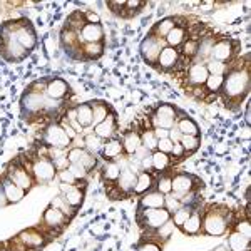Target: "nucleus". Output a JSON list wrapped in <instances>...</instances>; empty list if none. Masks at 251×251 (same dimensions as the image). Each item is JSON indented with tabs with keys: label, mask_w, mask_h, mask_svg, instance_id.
Returning a JSON list of instances; mask_svg holds the SVG:
<instances>
[{
	"label": "nucleus",
	"mask_w": 251,
	"mask_h": 251,
	"mask_svg": "<svg viewBox=\"0 0 251 251\" xmlns=\"http://www.w3.org/2000/svg\"><path fill=\"white\" fill-rule=\"evenodd\" d=\"M42 143L46 148L54 149H67L71 146V137L64 131V127L59 123H50L42 132Z\"/></svg>",
	"instance_id": "6e6552de"
},
{
	"label": "nucleus",
	"mask_w": 251,
	"mask_h": 251,
	"mask_svg": "<svg viewBox=\"0 0 251 251\" xmlns=\"http://www.w3.org/2000/svg\"><path fill=\"white\" fill-rule=\"evenodd\" d=\"M193 211H194V209L191 208V206H183V208L177 209L176 213H173L171 214V221L174 223V226H176V228H181Z\"/></svg>",
	"instance_id": "a19ab883"
},
{
	"label": "nucleus",
	"mask_w": 251,
	"mask_h": 251,
	"mask_svg": "<svg viewBox=\"0 0 251 251\" xmlns=\"http://www.w3.org/2000/svg\"><path fill=\"white\" fill-rule=\"evenodd\" d=\"M71 218L66 216L62 211H59L57 208L49 204V208L42 214V223H44V229H49L50 234H59L64 228L67 226V223Z\"/></svg>",
	"instance_id": "f8f14e48"
},
{
	"label": "nucleus",
	"mask_w": 251,
	"mask_h": 251,
	"mask_svg": "<svg viewBox=\"0 0 251 251\" xmlns=\"http://www.w3.org/2000/svg\"><path fill=\"white\" fill-rule=\"evenodd\" d=\"M80 44H97L104 42V27L100 24H86L79 30Z\"/></svg>",
	"instance_id": "412c9836"
},
{
	"label": "nucleus",
	"mask_w": 251,
	"mask_h": 251,
	"mask_svg": "<svg viewBox=\"0 0 251 251\" xmlns=\"http://www.w3.org/2000/svg\"><path fill=\"white\" fill-rule=\"evenodd\" d=\"M213 251H231V250H229L228 246H226V243H225V245H220V246H216V248H214Z\"/></svg>",
	"instance_id": "bf43d9fd"
},
{
	"label": "nucleus",
	"mask_w": 251,
	"mask_h": 251,
	"mask_svg": "<svg viewBox=\"0 0 251 251\" xmlns=\"http://www.w3.org/2000/svg\"><path fill=\"white\" fill-rule=\"evenodd\" d=\"M154 186V177H152L151 173H146V171H141L137 173V177H136V186H134V194H141L143 196L144 193L151 191V188Z\"/></svg>",
	"instance_id": "2f4dec72"
},
{
	"label": "nucleus",
	"mask_w": 251,
	"mask_h": 251,
	"mask_svg": "<svg viewBox=\"0 0 251 251\" xmlns=\"http://www.w3.org/2000/svg\"><path fill=\"white\" fill-rule=\"evenodd\" d=\"M171 220V214L166 211L164 208L159 209H139L137 213V221L143 228H148V231H154L161 228L166 221Z\"/></svg>",
	"instance_id": "1a4fd4ad"
},
{
	"label": "nucleus",
	"mask_w": 251,
	"mask_h": 251,
	"mask_svg": "<svg viewBox=\"0 0 251 251\" xmlns=\"http://www.w3.org/2000/svg\"><path fill=\"white\" fill-rule=\"evenodd\" d=\"M60 196L66 200V203L71 206L72 209H77L84 201V188L79 184H64L60 183Z\"/></svg>",
	"instance_id": "6ab92c4d"
},
{
	"label": "nucleus",
	"mask_w": 251,
	"mask_h": 251,
	"mask_svg": "<svg viewBox=\"0 0 251 251\" xmlns=\"http://www.w3.org/2000/svg\"><path fill=\"white\" fill-rule=\"evenodd\" d=\"M250 92V55L236 57L228 64L220 96L226 107L236 109Z\"/></svg>",
	"instance_id": "f257e3e1"
},
{
	"label": "nucleus",
	"mask_w": 251,
	"mask_h": 251,
	"mask_svg": "<svg viewBox=\"0 0 251 251\" xmlns=\"http://www.w3.org/2000/svg\"><path fill=\"white\" fill-rule=\"evenodd\" d=\"M171 156L173 157H176L177 161H183L186 156V152H184V149H183V146H181L179 143H174V146H173V151H171Z\"/></svg>",
	"instance_id": "864d4df0"
},
{
	"label": "nucleus",
	"mask_w": 251,
	"mask_h": 251,
	"mask_svg": "<svg viewBox=\"0 0 251 251\" xmlns=\"http://www.w3.org/2000/svg\"><path fill=\"white\" fill-rule=\"evenodd\" d=\"M2 186H3V193H5L7 203H9V204L20 203V201L25 198V191H24V189H20L19 186H15L12 181L7 179L5 176L2 177Z\"/></svg>",
	"instance_id": "cd10ccee"
},
{
	"label": "nucleus",
	"mask_w": 251,
	"mask_h": 251,
	"mask_svg": "<svg viewBox=\"0 0 251 251\" xmlns=\"http://www.w3.org/2000/svg\"><path fill=\"white\" fill-rule=\"evenodd\" d=\"M173 146H174V143H171V139H169V137H164V139H159V141H157L156 151L164 152V154H171Z\"/></svg>",
	"instance_id": "8fccbe9b"
},
{
	"label": "nucleus",
	"mask_w": 251,
	"mask_h": 251,
	"mask_svg": "<svg viewBox=\"0 0 251 251\" xmlns=\"http://www.w3.org/2000/svg\"><path fill=\"white\" fill-rule=\"evenodd\" d=\"M14 241H17L25 251L37 250L40 246H44V243H46V234L42 231H39L37 228H29V229H24L22 233H19L17 236L14 238Z\"/></svg>",
	"instance_id": "f3484780"
},
{
	"label": "nucleus",
	"mask_w": 251,
	"mask_h": 251,
	"mask_svg": "<svg viewBox=\"0 0 251 251\" xmlns=\"http://www.w3.org/2000/svg\"><path fill=\"white\" fill-rule=\"evenodd\" d=\"M156 231V234H157V238H161L163 241H166V240H169L171 238V234H173V231H174V223L169 220V221H166L161 228H157V229H154Z\"/></svg>",
	"instance_id": "49530a36"
},
{
	"label": "nucleus",
	"mask_w": 251,
	"mask_h": 251,
	"mask_svg": "<svg viewBox=\"0 0 251 251\" xmlns=\"http://www.w3.org/2000/svg\"><path fill=\"white\" fill-rule=\"evenodd\" d=\"M234 231H238L240 234H243V236L246 238H251V225H250V220H238L236 223H234Z\"/></svg>",
	"instance_id": "09e8293b"
},
{
	"label": "nucleus",
	"mask_w": 251,
	"mask_h": 251,
	"mask_svg": "<svg viewBox=\"0 0 251 251\" xmlns=\"http://www.w3.org/2000/svg\"><path fill=\"white\" fill-rule=\"evenodd\" d=\"M29 54L30 52H27L15 39L9 22H3L0 25V55H2V59L12 64H19L24 59H27Z\"/></svg>",
	"instance_id": "20e7f679"
},
{
	"label": "nucleus",
	"mask_w": 251,
	"mask_h": 251,
	"mask_svg": "<svg viewBox=\"0 0 251 251\" xmlns=\"http://www.w3.org/2000/svg\"><path fill=\"white\" fill-rule=\"evenodd\" d=\"M164 47H166V42L163 39H157V37H154V35L148 34L139 46V54L148 66L154 67L156 60H157V57H159L161 50H163Z\"/></svg>",
	"instance_id": "9d476101"
},
{
	"label": "nucleus",
	"mask_w": 251,
	"mask_h": 251,
	"mask_svg": "<svg viewBox=\"0 0 251 251\" xmlns=\"http://www.w3.org/2000/svg\"><path fill=\"white\" fill-rule=\"evenodd\" d=\"M82 143H84V149L91 152V154H94V156L97 154V152L102 151V146H104V141L100 139V137H97L94 132H92V134H87L86 137H84Z\"/></svg>",
	"instance_id": "4c0bfd02"
},
{
	"label": "nucleus",
	"mask_w": 251,
	"mask_h": 251,
	"mask_svg": "<svg viewBox=\"0 0 251 251\" xmlns=\"http://www.w3.org/2000/svg\"><path fill=\"white\" fill-rule=\"evenodd\" d=\"M231 226V211L225 204H211L201 216V231L208 236H223Z\"/></svg>",
	"instance_id": "f03ea898"
},
{
	"label": "nucleus",
	"mask_w": 251,
	"mask_h": 251,
	"mask_svg": "<svg viewBox=\"0 0 251 251\" xmlns=\"http://www.w3.org/2000/svg\"><path fill=\"white\" fill-rule=\"evenodd\" d=\"M173 77H176L177 82L181 84V87L186 91V94L201 96V91H203V86L208 80L209 74L203 64H191L186 71L173 74Z\"/></svg>",
	"instance_id": "7ed1b4c3"
},
{
	"label": "nucleus",
	"mask_w": 251,
	"mask_h": 251,
	"mask_svg": "<svg viewBox=\"0 0 251 251\" xmlns=\"http://www.w3.org/2000/svg\"><path fill=\"white\" fill-rule=\"evenodd\" d=\"M84 14H86V22L87 24H100L99 15H97L94 10H86Z\"/></svg>",
	"instance_id": "6e6d98bb"
},
{
	"label": "nucleus",
	"mask_w": 251,
	"mask_h": 251,
	"mask_svg": "<svg viewBox=\"0 0 251 251\" xmlns=\"http://www.w3.org/2000/svg\"><path fill=\"white\" fill-rule=\"evenodd\" d=\"M72 94L71 86L62 77H47L46 82V96L52 100H66Z\"/></svg>",
	"instance_id": "dca6fc26"
},
{
	"label": "nucleus",
	"mask_w": 251,
	"mask_h": 251,
	"mask_svg": "<svg viewBox=\"0 0 251 251\" xmlns=\"http://www.w3.org/2000/svg\"><path fill=\"white\" fill-rule=\"evenodd\" d=\"M50 206L57 208L59 211H62V213L66 214V216H69V218H72V216H74V213H75V209H72L71 206H69V204L66 203V200H64L62 196L54 198V200H52V203H50Z\"/></svg>",
	"instance_id": "c03bdc74"
},
{
	"label": "nucleus",
	"mask_w": 251,
	"mask_h": 251,
	"mask_svg": "<svg viewBox=\"0 0 251 251\" xmlns=\"http://www.w3.org/2000/svg\"><path fill=\"white\" fill-rule=\"evenodd\" d=\"M206 71H208L209 75H225L226 71H228V66L223 62H216V60H209L206 64Z\"/></svg>",
	"instance_id": "a18cd8bd"
},
{
	"label": "nucleus",
	"mask_w": 251,
	"mask_h": 251,
	"mask_svg": "<svg viewBox=\"0 0 251 251\" xmlns=\"http://www.w3.org/2000/svg\"><path fill=\"white\" fill-rule=\"evenodd\" d=\"M231 251H250V238L243 236L238 231H229L228 234V243H226Z\"/></svg>",
	"instance_id": "c756f323"
},
{
	"label": "nucleus",
	"mask_w": 251,
	"mask_h": 251,
	"mask_svg": "<svg viewBox=\"0 0 251 251\" xmlns=\"http://www.w3.org/2000/svg\"><path fill=\"white\" fill-rule=\"evenodd\" d=\"M176 119H177V109L171 106V104H161V106H157L154 114L151 117L152 129L161 127L169 131L176 124Z\"/></svg>",
	"instance_id": "ddd939ff"
},
{
	"label": "nucleus",
	"mask_w": 251,
	"mask_h": 251,
	"mask_svg": "<svg viewBox=\"0 0 251 251\" xmlns=\"http://www.w3.org/2000/svg\"><path fill=\"white\" fill-rule=\"evenodd\" d=\"M141 141H143V146L148 149L149 152H154L157 148V139L154 137V132L152 129H146V131L141 134Z\"/></svg>",
	"instance_id": "79ce46f5"
},
{
	"label": "nucleus",
	"mask_w": 251,
	"mask_h": 251,
	"mask_svg": "<svg viewBox=\"0 0 251 251\" xmlns=\"http://www.w3.org/2000/svg\"><path fill=\"white\" fill-rule=\"evenodd\" d=\"M136 177H137V174L134 171H131L129 168H124L123 171H121L119 177H117V181L114 183L116 189L121 194H131L132 191H134Z\"/></svg>",
	"instance_id": "4be33fe9"
},
{
	"label": "nucleus",
	"mask_w": 251,
	"mask_h": 251,
	"mask_svg": "<svg viewBox=\"0 0 251 251\" xmlns=\"http://www.w3.org/2000/svg\"><path fill=\"white\" fill-rule=\"evenodd\" d=\"M91 107H92V126L102 123L109 112L112 111V107L107 102H104V100H94V102H91Z\"/></svg>",
	"instance_id": "473e14b6"
},
{
	"label": "nucleus",
	"mask_w": 251,
	"mask_h": 251,
	"mask_svg": "<svg viewBox=\"0 0 251 251\" xmlns=\"http://www.w3.org/2000/svg\"><path fill=\"white\" fill-rule=\"evenodd\" d=\"M181 200H183V198L177 196V194H174V193L166 194V196H164V209L169 214L176 213L177 209L183 208V201H181Z\"/></svg>",
	"instance_id": "58836bf2"
},
{
	"label": "nucleus",
	"mask_w": 251,
	"mask_h": 251,
	"mask_svg": "<svg viewBox=\"0 0 251 251\" xmlns=\"http://www.w3.org/2000/svg\"><path fill=\"white\" fill-rule=\"evenodd\" d=\"M144 7H146V2H141V0H124V5H123V10H121L119 17L131 19L139 14Z\"/></svg>",
	"instance_id": "f704fd0d"
},
{
	"label": "nucleus",
	"mask_w": 251,
	"mask_h": 251,
	"mask_svg": "<svg viewBox=\"0 0 251 251\" xmlns=\"http://www.w3.org/2000/svg\"><path fill=\"white\" fill-rule=\"evenodd\" d=\"M5 177L9 181H12L15 186H19L20 189H24V191H30L32 186H34V179H32L30 173L27 171V168L24 166L20 161H15V163H12L9 166V169H7V174Z\"/></svg>",
	"instance_id": "9b49d317"
},
{
	"label": "nucleus",
	"mask_w": 251,
	"mask_h": 251,
	"mask_svg": "<svg viewBox=\"0 0 251 251\" xmlns=\"http://www.w3.org/2000/svg\"><path fill=\"white\" fill-rule=\"evenodd\" d=\"M67 169L72 173V176H74L77 181H84L87 177V174H89L87 169L84 168V166L77 164V163H71V164L67 166Z\"/></svg>",
	"instance_id": "de8ad7c7"
},
{
	"label": "nucleus",
	"mask_w": 251,
	"mask_h": 251,
	"mask_svg": "<svg viewBox=\"0 0 251 251\" xmlns=\"http://www.w3.org/2000/svg\"><path fill=\"white\" fill-rule=\"evenodd\" d=\"M80 52H82V60H97L99 57H102L104 54V42L82 44Z\"/></svg>",
	"instance_id": "72a5a7b5"
},
{
	"label": "nucleus",
	"mask_w": 251,
	"mask_h": 251,
	"mask_svg": "<svg viewBox=\"0 0 251 251\" xmlns=\"http://www.w3.org/2000/svg\"><path fill=\"white\" fill-rule=\"evenodd\" d=\"M136 251H163V248H161L159 243L149 240V241H146V243H143V245L137 246Z\"/></svg>",
	"instance_id": "603ef678"
},
{
	"label": "nucleus",
	"mask_w": 251,
	"mask_h": 251,
	"mask_svg": "<svg viewBox=\"0 0 251 251\" xmlns=\"http://www.w3.org/2000/svg\"><path fill=\"white\" fill-rule=\"evenodd\" d=\"M151 159H152V169L157 173H163L166 169L171 168V156L169 154L154 151V152H151Z\"/></svg>",
	"instance_id": "e433bc0d"
},
{
	"label": "nucleus",
	"mask_w": 251,
	"mask_h": 251,
	"mask_svg": "<svg viewBox=\"0 0 251 251\" xmlns=\"http://www.w3.org/2000/svg\"><path fill=\"white\" fill-rule=\"evenodd\" d=\"M179 144L183 146L184 152L186 154H193L194 151H198L201 144V137H196V136H183L179 141Z\"/></svg>",
	"instance_id": "ea45409f"
},
{
	"label": "nucleus",
	"mask_w": 251,
	"mask_h": 251,
	"mask_svg": "<svg viewBox=\"0 0 251 251\" xmlns=\"http://www.w3.org/2000/svg\"><path fill=\"white\" fill-rule=\"evenodd\" d=\"M7 198H5V193H3V186H2V179H0V208L7 206Z\"/></svg>",
	"instance_id": "13d9d810"
},
{
	"label": "nucleus",
	"mask_w": 251,
	"mask_h": 251,
	"mask_svg": "<svg viewBox=\"0 0 251 251\" xmlns=\"http://www.w3.org/2000/svg\"><path fill=\"white\" fill-rule=\"evenodd\" d=\"M176 126L177 129L181 131V134L183 136H196V137H200V127H198V124L194 123V119L193 117H189V116H186L183 114V112H177V119H176Z\"/></svg>",
	"instance_id": "393cba45"
},
{
	"label": "nucleus",
	"mask_w": 251,
	"mask_h": 251,
	"mask_svg": "<svg viewBox=\"0 0 251 251\" xmlns=\"http://www.w3.org/2000/svg\"><path fill=\"white\" fill-rule=\"evenodd\" d=\"M7 22H9L15 39L19 40V44L25 49L27 52H32L37 47V32H35L34 25H32V22L29 19L7 20Z\"/></svg>",
	"instance_id": "423d86ee"
},
{
	"label": "nucleus",
	"mask_w": 251,
	"mask_h": 251,
	"mask_svg": "<svg viewBox=\"0 0 251 251\" xmlns=\"http://www.w3.org/2000/svg\"><path fill=\"white\" fill-rule=\"evenodd\" d=\"M123 152H124V149H123V143H121V139L112 137V139L104 141L100 154H102V157L106 161H117Z\"/></svg>",
	"instance_id": "a878e982"
},
{
	"label": "nucleus",
	"mask_w": 251,
	"mask_h": 251,
	"mask_svg": "<svg viewBox=\"0 0 251 251\" xmlns=\"http://www.w3.org/2000/svg\"><path fill=\"white\" fill-rule=\"evenodd\" d=\"M189 39V24L186 17H179L177 24L169 30V34L164 37V42L168 47L173 49H179L186 40Z\"/></svg>",
	"instance_id": "2eb2a0df"
},
{
	"label": "nucleus",
	"mask_w": 251,
	"mask_h": 251,
	"mask_svg": "<svg viewBox=\"0 0 251 251\" xmlns=\"http://www.w3.org/2000/svg\"><path fill=\"white\" fill-rule=\"evenodd\" d=\"M198 186H200V179H198L196 176L188 174V173H177V174H174L171 179V189H173L171 193L184 198L186 194L193 193Z\"/></svg>",
	"instance_id": "4468645a"
},
{
	"label": "nucleus",
	"mask_w": 251,
	"mask_h": 251,
	"mask_svg": "<svg viewBox=\"0 0 251 251\" xmlns=\"http://www.w3.org/2000/svg\"><path fill=\"white\" fill-rule=\"evenodd\" d=\"M181 231L188 236H196L201 233V213L200 211H193L189 214V218L186 220V223L181 226Z\"/></svg>",
	"instance_id": "7c9ffc66"
},
{
	"label": "nucleus",
	"mask_w": 251,
	"mask_h": 251,
	"mask_svg": "<svg viewBox=\"0 0 251 251\" xmlns=\"http://www.w3.org/2000/svg\"><path fill=\"white\" fill-rule=\"evenodd\" d=\"M171 179H173V176L171 174H163V176L157 179V183H156V191H159L161 194H169L173 191L171 189Z\"/></svg>",
	"instance_id": "37998d69"
},
{
	"label": "nucleus",
	"mask_w": 251,
	"mask_h": 251,
	"mask_svg": "<svg viewBox=\"0 0 251 251\" xmlns=\"http://www.w3.org/2000/svg\"><path fill=\"white\" fill-rule=\"evenodd\" d=\"M177 62H179V52H177V49L166 46L156 60L154 69L159 72H164V74H171V72H174V69L177 67Z\"/></svg>",
	"instance_id": "a211bd4d"
},
{
	"label": "nucleus",
	"mask_w": 251,
	"mask_h": 251,
	"mask_svg": "<svg viewBox=\"0 0 251 251\" xmlns=\"http://www.w3.org/2000/svg\"><path fill=\"white\" fill-rule=\"evenodd\" d=\"M74 111H75V121H77V124L80 126V127H82V129L91 127V126H92V107H91V102L79 104L77 107H74Z\"/></svg>",
	"instance_id": "c85d7f7f"
},
{
	"label": "nucleus",
	"mask_w": 251,
	"mask_h": 251,
	"mask_svg": "<svg viewBox=\"0 0 251 251\" xmlns=\"http://www.w3.org/2000/svg\"><path fill=\"white\" fill-rule=\"evenodd\" d=\"M168 137L171 139V143H179L181 141V137H183V134H181V131L176 127V126H173L171 129H169V134Z\"/></svg>",
	"instance_id": "5fc2aeb1"
},
{
	"label": "nucleus",
	"mask_w": 251,
	"mask_h": 251,
	"mask_svg": "<svg viewBox=\"0 0 251 251\" xmlns=\"http://www.w3.org/2000/svg\"><path fill=\"white\" fill-rule=\"evenodd\" d=\"M121 171H123V168H121L119 161H106L102 168V177L107 183H116Z\"/></svg>",
	"instance_id": "c9c22d12"
},
{
	"label": "nucleus",
	"mask_w": 251,
	"mask_h": 251,
	"mask_svg": "<svg viewBox=\"0 0 251 251\" xmlns=\"http://www.w3.org/2000/svg\"><path fill=\"white\" fill-rule=\"evenodd\" d=\"M121 143H123V149H124L126 154L132 156L137 151V149L143 146V141H141V132L139 131H127V132H124Z\"/></svg>",
	"instance_id": "bb28decb"
},
{
	"label": "nucleus",
	"mask_w": 251,
	"mask_h": 251,
	"mask_svg": "<svg viewBox=\"0 0 251 251\" xmlns=\"http://www.w3.org/2000/svg\"><path fill=\"white\" fill-rule=\"evenodd\" d=\"M152 132H154V137H156L157 141H159V139H164V137H168V134H169L168 129H161V127L152 129Z\"/></svg>",
	"instance_id": "4d7b16f0"
},
{
	"label": "nucleus",
	"mask_w": 251,
	"mask_h": 251,
	"mask_svg": "<svg viewBox=\"0 0 251 251\" xmlns=\"http://www.w3.org/2000/svg\"><path fill=\"white\" fill-rule=\"evenodd\" d=\"M116 132H117V114L114 111L109 112L107 117L102 121V123L94 126V134L97 137H100L102 141L112 139Z\"/></svg>",
	"instance_id": "aec40b11"
},
{
	"label": "nucleus",
	"mask_w": 251,
	"mask_h": 251,
	"mask_svg": "<svg viewBox=\"0 0 251 251\" xmlns=\"http://www.w3.org/2000/svg\"><path fill=\"white\" fill-rule=\"evenodd\" d=\"M238 52H240V42L238 40L231 37H220L213 46L211 60L223 62L228 66L229 62H233L238 57Z\"/></svg>",
	"instance_id": "0eeeda50"
},
{
	"label": "nucleus",
	"mask_w": 251,
	"mask_h": 251,
	"mask_svg": "<svg viewBox=\"0 0 251 251\" xmlns=\"http://www.w3.org/2000/svg\"><path fill=\"white\" fill-rule=\"evenodd\" d=\"M24 166H25L27 171L30 173L34 183H37V184H49L57 176V169H55V166L52 164V161L49 159L47 156L32 157L30 164H24Z\"/></svg>",
	"instance_id": "39448f33"
},
{
	"label": "nucleus",
	"mask_w": 251,
	"mask_h": 251,
	"mask_svg": "<svg viewBox=\"0 0 251 251\" xmlns=\"http://www.w3.org/2000/svg\"><path fill=\"white\" fill-rule=\"evenodd\" d=\"M164 208V194L159 191H148L141 196L139 200V209H159Z\"/></svg>",
	"instance_id": "b1692460"
},
{
	"label": "nucleus",
	"mask_w": 251,
	"mask_h": 251,
	"mask_svg": "<svg viewBox=\"0 0 251 251\" xmlns=\"http://www.w3.org/2000/svg\"><path fill=\"white\" fill-rule=\"evenodd\" d=\"M177 20H179V15H171V17L161 19L159 22H156L154 25H152V29L149 30L148 34H151V35H154V37H157V39L164 40L166 35L169 34V30H171L173 27L177 24Z\"/></svg>",
	"instance_id": "5701e85b"
},
{
	"label": "nucleus",
	"mask_w": 251,
	"mask_h": 251,
	"mask_svg": "<svg viewBox=\"0 0 251 251\" xmlns=\"http://www.w3.org/2000/svg\"><path fill=\"white\" fill-rule=\"evenodd\" d=\"M57 176H59L60 183H64V184H77V179H75V177L72 176V173L69 171V169L59 171V173H57Z\"/></svg>",
	"instance_id": "3c124183"
}]
</instances>
